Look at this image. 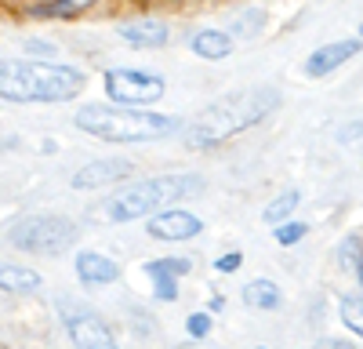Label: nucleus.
<instances>
[{
	"instance_id": "obj_1",
	"label": "nucleus",
	"mask_w": 363,
	"mask_h": 349,
	"mask_svg": "<svg viewBox=\"0 0 363 349\" xmlns=\"http://www.w3.org/2000/svg\"><path fill=\"white\" fill-rule=\"evenodd\" d=\"M280 92L277 87H244V92H233L211 102L196 121L186 128L182 124V138H186L189 150H211L240 131H251L255 124H262L269 113L280 109Z\"/></svg>"
},
{
	"instance_id": "obj_2",
	"label": "nucleus",
	"mask_w": 363,
	"mask_h": 349,
	"mask_svg": "<svg viewBox=\"0 0 363 349\" xmlns=\"http://www.w3.org/2000/svg\"><path fill=\"white\" fill-rule=\"evenodd\" d=\"M84 73L62 62L0 58V99L8 102H69L80 95Z\"/></svg>"
},
{
	"instance_id": "obj_3",
	"label": "nucleus",
	"mask_w": 363,
	"mask_h": 349,
	"mask_svg": "<svg viewBox=\"0 0 363 349\" xmlns=\"http://www.w3.org/2000/svg\"><path fill=\"white\" fill-rule=\"evenodd\" d=\"M73 124L87 135H95L102 142H153V138H167L174 131H182V121L178 116H167V113H145V109H131V106H106V102H87Z\"/></svg>"
},
{
	"instance_id": "obj_4",
	"label": "nucleus",
	"mask_w": 363,
	"mask_h": 349,
	"mask_svg": "<svg viewBox=\"0 0 363 349\" xmlns=\"http://www.w3.org/2000/svg\"><path fill=\"white\" fill-rule=\"evenodd\" d=\"M196 193H203L200 174H157V179H142L113 193L106 200V215L113 222H135V218H145V215L167 208V204H178Z\"/></svg>"
},
{
	"instance_id": "obj_5",
	"label": "nucleus",
	"mask_w": 363,
	"mask_h": 349,
	"mask_svg": "<svg viewBox=\"0 0 363 349\" xmlns=\"http://www.w3.org/2000/svg\"><path fill=\"white\" fill-rule=\"evenodd\" d=\"M77 240V226L66 215H26L8 229V244L29 255H62Z\"/></svg>"
},
{
	"instance_id": "obj_6",
	"label": "nucleus",
	"mask_w": 363,
	"mask_h": 349,
	"mask_svg": "<svg viewBox=\"0 0 363 349\" xmlns=\"http://www.w3.org/2000/svg\"><path fill=\"white\" fill-rule=\"evenodd\" d=\"M167 84L157 73L145 70H106V95L120 106H153L164 99Z\"/></svg>"
},
{
	"instance_id": "obj_7",
	"label": "nucleus",
	"mask_w": 363,
	"mask_h": 349,
	"mask_svg": "<svg viewBox=\"0 0 363 349\" xmlns=\"http://www.w3.org/2000/svg\"><path fill=\"white\" fill-rule=\"evenodd\" d=\"M58 316H62L73 345H80V349H113L116 345V335L109 331V324L95 309H87L73 299H62L58 302Z\"/></svg>"
},
{
	"instance_id": "obj_8",
	"label": "nucleus",
	"mask_w": 363,
	"mask_h": 349,
	"mask_svg": "<svg viewBox=\"0 0 363 349\" xmlns=\"http://www.w3.org/2000/svg\"><path fill=\"white\" fill-rule=\"evenodd\" d=\"M196 233H203V222L182 208H160L149 218V237L157 240H193Z\"/></svg>"
},
{
	"instance_id": "obj_9",
	"label": "nucleus",
	"mask_w": 363,
	"mask_h": 349,
	"mask_svg": "<svg viewBox=\"0 0 363 349\" xmlns=\"http://www.w3.org/2000/svg\"><path fill=\"white\" fill-rule=\"evenodd\" d=\"M135 164L124 157H102V160H91L73 174V189H99V186H113V182H124L131 179Z\"/></svg>"
},
{
	"instance_id": "obj_10",
	"label": "nucleus",
	"mask_w": 363,
	"mask_h": 349,
	"mask_svg": "<svg viewBox=\"0 0 363 349\" xmlns=\"http://www.w3.org/2000/svg\"><path fill=\"white\" fill-rule=\"evenodd\" d=\"M193 270L189 258H157L145 262V277L153 280V291L160 302H174L178 299V277H186Z\"/></svg>"
},
{
	"instance_id": "obj_11",
	"label": "nucleus",
	"mask_w": 363,
	"mask_h": 349,
	"mask_svg": "<svg viewBox=\"0 0 363 349\" xmlns=\"http://www.w3.org/2000/svg\"><path fill=\"white\" fill-rule=\"evenodd\" d=\"M359 51V40H338V44H323L309 55V62H306V73L309 77H327V73H335L338 66H345L349 58Z\"/></svg>"
},
{
	"instance_id": "obj_12",
	"label": "nucleus",
	"mask_w": 363,
	"mask_h": 349,
	"mask_svg": "<svg viewBox=\"0 0 363 349\" xmlns=\"http://www.w3.org/2000/svg\"><path fill=\"white\" fill-rule=\"evenodd\" d=\"M77 277H80V284H113L120 277V266L102 251H80L77 255Z\"/></svg>"
},
{
	"instance_id": "obj_13",
	"label": "nucleus",
	"mask_w": 363,
	"mask_h": 349,
	"mask_svg": "<svg viewBox=\"0 0 363 349\" xmlns=\"http://www.w3.org/2000/svg\"><path fill=\"white\" fill-rule=\"evenodd\" d=\"M120 40L131 44V48H164L167 44V26L157 22V18L128 22V26H120Z\"/></svg>"
},
{
	"instance_id": "obj_14",
	"label": "nucleus",
	"mask_w": 363,
	"mask_h": 349,
	"mask_svg": "<svg viewBox=\"0 0 363 349\" xmlns=\"http://www.w3.org/2000/svg\"><path fill=\"white\" fill-rule=\"evenodd\" d=\"M189 48L200 58H207V62H222V58H229V51H233V37L225 33V29H196Z\"/></svg>"
},
{
	"instance_id": "obj_15",
	"label": "nucleus",
	"mask_w": 363,
	"mask_h": 349,
	"mask_svg": "<svg viewBox=\"0 0 363 349\" xmlns=\"http://www.w3.org/2000/svg\"><path fill=\"white\" fill-rule=\"evenodd\" d=\"M40 273L29 266H0V291H15V295H33L40 287Z\"/></svg>"
},
{
	"instance_id": "obj_16",
	"label": "nucleus",
	"mask_w": 363,
	"mask_h": 349,
	"mask_svg": "<svg viewBox=\"0 0 363 349\" xmlns=\"http://www.w3.org/2000/svg\"><path fill=\"white\" fill-rule=\"evenodd\" d=\"M244 302L251 306V309H280V302H284V295H280V287L272 284V280H251L247 287H244Z\"/></svg>"
},
{
	"instance_id": "obj_17",
	"label": "nucleus",
	"mask_w": 363,
	"mask_h": 349,
	"mask_svg": "<svg viewBox=\"0 0 363 349\" xmlns=\"http://www.w3.org/2000/svg\"><path fill=\"white\" fill-rule=\"evenodd\" d=\"M359 251H363V237H359V233H349V237L338 244V266L345 273H352V280H359Z\"/></svg>"
},
{
	"instance_id": "obj_18",
	"label": "nucleus",
	"mask_w": 363,
	"mask_h": 349,
	"mask_svg": "<svg viewBox=\"0 0 363 349\" xmlns=\"http://www.w3.org/2000/svg\"><path fill=\"white\" fill-rule=\"evenodd\" d=\"M262 26H265V11L262 8H251V11H244L236 22H233V40H255L258 33H262Z\"/></svg>"
},
{
	"instance_id": "obj_19",
	"label": "nucleus",
	"mask_w": 363,
	"mask_h": 349,
	"mask_svg": "<svg viewBox=\"0 0 363 349\" xmlns=\"http://www.w3.org/2000/svg\"><path fill=\"white\" fill-rule=\"evenodd\" d=\"M298 200H301V193L298 189H284L277 200L269 204V208L262 211V218L269 222V226H277V222H284V218H291V211L298 208Z\"/></svg>"
},
{
	"instance_id": "obj_20",
	"label": "nucleus",
	"mask_w": 363,
	"mask_h": 349,
	"mask_svg": "<svg viewBox=\"0 0 363 349\" xmlns=\"http://www.w3.org/2000/svg\"><path fill=\"white\" fill-rule=\"evenodd\" d=\"M306 233H309V226L306 222H277V244H284V248H291V244H301L306 240Z\"/></svg>"
},
{
	"instance_id": "obj_21",
	"label": "nucleus",
	"mask_w": 363,
	"mask_h": 349,
	"mask_svg": "<svg viewBox=\"0 0 363 349\" xmlns=\"http://www.w3.org/2000/svg\"><path fill=\"white\" fill-rule=\"evenodd\" d=\"M338 309H342V324H345L352 335H363V320H359V295H345Z\"/></svg>"
},
{
	"instance_id": "obj_22",
	"label": "nucleus",
	"mask_w": 363,
	"mask_h": 349,
	"mask_svg": "<svg viewBox=\"0 0 363 349\" xmlns=\"http://www.w3.org/2000/svg\"><path fill=\"white\" fill-rule=\"evenodd\" d=\"M186 331H189L193 338H203V335H211V316H207V313H193V316L186 320Z\"/></svg>"
},
{
	"instance_id": "obj_23",
	"label": "nucleus",
	"mask_w": 363,
	"mask_h": 349,
	"mask_svg": "<svg viewBox=\"0 0 363 349\" xmlns=\"http://www.w3.org/2000/svg\"><path fill=\"white\" fill-rule=\"evenodd\" d=\"M240 262H244V255H240V251H225V255H218L215 270H218V273H236Z\"/></svg>"
}]
</instances>
